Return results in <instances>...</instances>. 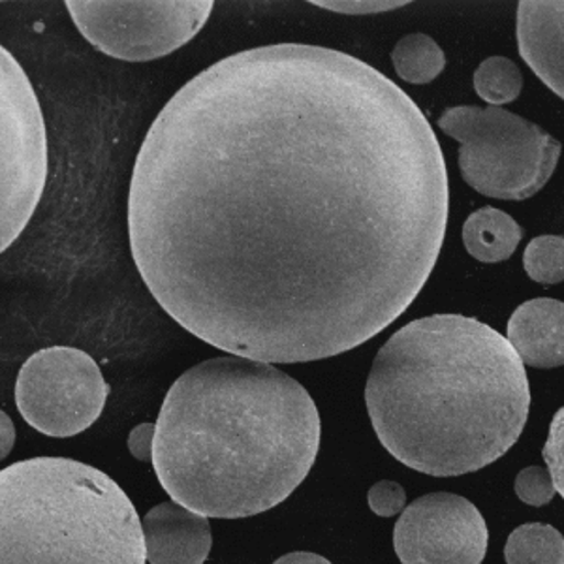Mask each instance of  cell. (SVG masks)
<instances>
[{"label":"cell","mask_w":564,"mask_h":564,"mask_svg":"<svg viewBox=\"0 0 564 564\" xmlns=\"http://www.w3.org/2000/svg\"><path fill=\"white\" fill-rule=\"evenodd\" d=\"M441 141L417 104L348 53H234L154 119L129 193L149 292L207 345L305 364L398 321L448 226Z\"/></svg>","instance_id":"6da1fadb"},{"label":"cell","mask_w":564,"mask_h":564,"mask_svg":"<svg viewBox=\"0 0 564 564\" xmlns=\"http://www.w3.org/2000/svg\"><path fill=\"white\" fill-rule=\"evenodd\" d=\"M321 414L271 364L223 356L183 372L154 425L153 467L172 499L204 518L268 512L307 478Z\"/></svg>","instance_id":"7a4b0ae2"},{"label":"cell","mask_w":564,"mask_h":564,"mask_svg":"<svg viewBox=\"0 0 564 564\" xmlns=\"http://www.w3.org/2000/svg\"><path fill=\"white\" fill-rule=\"evenodd\" d=\"M366 403L391 456L446 478L488 467L518 443L531 390L525 366L497 329L468 316L433 315L386 340Z\"/></svg>","instance_id":"3957f363"},{"label":"cell","mask_w":564,"mask_h":564,"mask_svg":"<svg viewBox=\"0 0 564 564\" xmlns=\"http://www.w3.org/2000/svg\"><path fill=\"white\" fill-rule=\"evenodd\" d=\"M141 520L102 470L34 457L0 470V564H145Z\"/></svg>","instance_id":"277c9868"},{"label":"cell","mask_w":564,"mask_h":564,"mask_svg":"<svg viewBox=\"0 0 564 564\" xmlns=\"http://www.w3.org/2000/svg\"><path fill=\"white\" fill-rule=\"evenodd\" d=\"M438 129L462 143L463 180L488 198H532L552 180L561 156V141L495 106L448 108L438 117Z\"/></svg>","instance_id":"5b68a950"},{"label":"cell","mask_w":564,"mask_h":564,"mask_svg":"<svg viewBox=\"0 0 564 564\" xmlns=\"http://www.w3.org/2000/svg\"><path fill=\"white\" fill-rule=\"evenodd\" d=\"M47 180V134L31 79L0 45V254L20 238Z\"/></svg>","instance_id":"8992f818"},{"label":"cell","mask_w":564,"mask_h":564,"mask_svg":"<svg viewBox=\"0 0 564 564\" xmlns=\"http://www.w3.org/2000/svg\"><path fill=\"white\" fill-rule=\"evenodd\" d=\"M79 33L109 57L145 63L177 52L204 29L213 0H68Z\"/></svg>","instance_id":"52a82bcc"},{"label":"cell","mask_w":564,"mask_h":564,"mask_svg":"<svg viewBox=\"0 0 564 564\" xmlns=\"http://www.w3.org/2000/svg\"><path fill=\"white\" fill-rule=\"evenodd\" d=\"M109 386L89 354L70 347L39 350L15 382L18 411L31 427L55 438L79 435L97 422Z\"/></svg>","instance_id":"ba28073f"},{"label":"cell","mask_w":564,"mask_h":564,"mask_svg":"<svg viewBox=\"0 0 564 564\" xmlns=\"http://www.w3.org/2000/svg\"><path fill=\"white\" fill-rule=\"evenodd\" d=\"M488 525L480 510L459 495L430 494L404 508L393 531L403 564H481Z\"/></svg>","instance_id":"9c48e42d"},{"label":"cell","mask_w":564,"mask_h":564,"mask_svg":"<svg viewBox=\"0 0 564 564\" xmlns=\"http://www.w3.org/2000/svg\"><path fill=\"white\" fill-rule=\"evenodd\" d=\"M145 558L151 564H204L212 553V525L204 516L162 502L141 520Z\"/></svg>","instance_id":"30bf717a"},{"label":"cell","mask_w":564,"mask_h":564,"mask_svg":"<svg viewBox=\"0 0 564 564\" xmlns=\"http://www.w3.org/2000/svg\"><path fill=\"white\" fill-rule=\"evenodd\" d=\"M563 18V0H521L518 7L520 55L558 98L564 97Z\"/></svg>","instance_id":"8fae6325"},{"label":"cell","mask_w":564,"mask_h":564,"mask_svg":"<svg viewBox=\"0 0 564 564\" xmlns=\"http://www.w3.org/2000/svg\"><path fill=\"white\" fill-rule=\"evenodd\" d=\"M507 340L523 366L555 369L564 364V305L553 297L521 303L508 321Z\"/></svg>","instance_id":"7c38bea8"},{"label":"cell","mask_w":564,"mask_h":564,"mask_svg":"<svg viewBox=\"0 0 564 564\" xmlns=\"http://www.w3.org/2000/svg\"><path fill=\"white\" fill-rule=\"evenodd\" d=\"M523 239V228L497 207H481L463 225V245L481 263L505 262Z\"/></svg>","instance_id":"4fadbf2b"},{"label":"cell","mask_w":564,"mask_h":564,"mask_svg":"<svg viewBox=\"0 0 564 564\" xmlns=\"http://www.w3.org/2000/svg\"><path fill=\"white\" fill-rule=\"evenodd\" d=\"M391 63L406 84L427 85L443 74L446 55L431 36L414 33L399 40L391 52Z\"/></svg>","instance_id":"5bb4252c"},{"label":"cell","mask_w":564,"mask_h":564,"mask_svg":"<svg viewBox=\"0 0 564 564\" xmlns=\"http://www.w3.org/2000/svg\"><path fill=\"white\" fill-rule=\"evenodd\" d=\"M508 564H564L563 534L552 525L527 523L508 536Z\"/></svg>","instance_id":"9a60e30c"},{"label":"cell","mask_w":564,"mask_h":564,"mask_svg":"<svg viewBox=\"0 0 564 564\" xmlns=\"http://www.w3.org/2000/svg\"><path fill=\"white\" fill-rule=\"evenodd\" d=\"M476 95L489 106L500 108L502 104L518 100L523 90V74L520 66L508 57H489L475 72Z\"/></svg>","instance_id":"2e32d148"},{"label":"cell","mask_w":564,"mask_h":564,"mask_svg":"<svg viewBox=\"0 0 564 564\" xmlns=\"http://www.w3.org/2000/svg\"><path fill=\"white\" fill-rule=\"evenodd\" d=\"M523 268L532 281L553 286L564 279V239L561 236H540L527 245Z\"/></svg>","instance_id":"e0dca14e"},{"label":"cell","mask_w":564,"mask_h":564,"mask_svg":"<svg viewBox=\"0 0 564 564\" xmlns=\"http://www.w3.org/2000/svg\"><path fill=\"white\" fill-rule=\"evenodd\" d=\"M516 494L529 507H545L557 491L547 468L527 467L516 478Z\"/></svg>","instance_id":"ac0fdd59"},{"label":"cell","mask_w":564,"mask_h":564,"mask_svg":"<svg viewBox=\"0 0 564 564\" xmlns=\"http://www.w3.org/2000/svg\"><path fill=\"white\" fill-rule=\"evenodd\" d=\"M367 500H369L372 513H377L380 518H393L399 512H403L406 494L398 481L382 480L369 489Z\"/></svg>","instance_id":"d6986e66"},{"label":"cell","mask_w":564,"mask_h":564,"mask_svg":"<svg viewBox=\"0 0 564 564\" xmlns=\"http://www.w3.org/2000/svg\"><path fill=\"white\" fill-rule=\"evenodd\" d=\"M563 409L553 417L550 436L545 441L542 456H544L547 473L552 476L553 486L558 495H564L563 489Z\"/></svg>","instance_id":"ffe728a7"},{"label":"cell","mask_w":564,"mask_h":564,"mask_svg":"<svg viewBox=\"0 0 564 564\" xmlns=\"http://www.w3.org/2000/svg\"><path fill=\"white\" fill-rule=\"evenodd\" d=\"M313 7L347 15L390 12L409 4V0H311Z\"/></svg>","instance_id":"44dd1931"},{"label":"cell","mask_w":564,"mask_h":564,"mask_svg":"<svg viewBox=\"0 0 564 564\" xmlns=\"http://www.w3.org/2000/svg\"><path fill=\"white\" fill-rule=\"evenodd\" d=\"M153 423H141L138 427L130 431L129 449L130 454L140 459V462H151L153 459Z\"/></svg>","instance_id":"7402d4cb"},{"label":"cell","mask_w":564,"mask_h":564,"mask_svg":"<svg viewBox=\"0 0 564 564\" xmlns=\"http://www.w3.org/2000/svg\"><path fill=\"white\" fill-rule=\"evenodd\" d=\"M15 444V427L12 417L7 412L0 411V462L12 452Z\"/></svg>","instance_id":"603a6c76"},{"label":"cell","mask_w":564,"mask_h":564,"mask_svg":"<svg viewBox=\"0 0 564 564\" xmlns=\"http://www.w3.org/2000/svg\"><path fill=\"white\" fill-rule=\"evenodd\" d=\"M273 564H332L327 558L322 557V555H316V553L308 552H295L289 553V555H284V557L276 558Z\"/></svg>","instance_id":"cb8c5ba5"}]
</instances>
